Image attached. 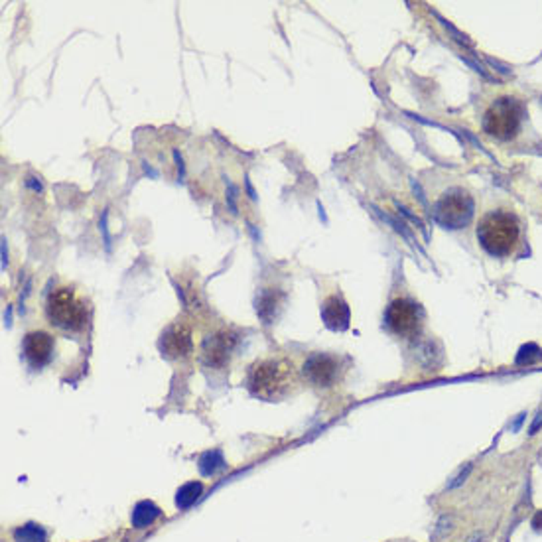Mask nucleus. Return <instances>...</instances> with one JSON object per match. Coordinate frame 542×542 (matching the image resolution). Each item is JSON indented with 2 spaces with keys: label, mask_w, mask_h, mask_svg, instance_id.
Masks as SVG:
<instances>
[{
  "label": "nucleus",
  "mask_w": 542,
  "mask_h": 542,
  "mask_svg": "<svg viewBox=\"0 0 542 542\" xmlns=\"http://www.w3.org/2000/svg\"><path fill=\"white\" fill-rule=\"evenodd\" d=\"M453 527H456V522H453L452 515H442V517L438 519V522H436V527H434L432 541L434 542L446 541V538H448V534L453 531Z\"/></svg>",
  "instance_id": "nucleus-17"
},
{
  "label": "nucleus",
  "mask_w": 542,
  "mask_h": 542,
  "mask_svg": "<svg viewBox=\"0 0 542 542\" xmlns=\"http://www.w3.org/2000/svg\"><path fill=\"white\" fill-rule=\"evenodd\" d=\"M302 373L311 385L320 389H330L342 379V359L332 353H311L302 365Z\"/></svg>",
  "instance_id": "nucleus-7"
},
{
  "label": "nucleus",
  "mask_w": 542,
  "mask_h": 542,
  "mask_svg": "<svg viewBox=\"0 0 542 542\" xmlns=\"http://www.w3.org/2000/svg\"><path fill=\"white\" fill-rule=\"evenodd\" d=\"M298 385L294 363L284 357H271L257 361L247 375V389L252 396L262 401H282Z\"/></svg>",
  "instance_id": "nucleus-2"
},
{
  "label": "nucleus",
  "mask_w": 542,
  "mask_h": 542,
  "mask_svg": "<svg viewBox=\"0 0 542 542\" xmlns=\"http://www.w3.org/2000/svg\"><path fill=\"white\" fill-rule=\"evenodd\" d=\"M237 345V335L231 332H219L215 335L207 337L203 342V347H201V355H203V361L207 363L209 367H221L229 359V353L235 349Z\"/></svg>",
  "instance_id": "nucleus-10"
},
{
  "label": "nucleus",
  "mask_w": 542,
  "mask_h": 542,
  "mask_svg": "<svg viewBox=\"0 0 542 542\" xmlns=\"http://www.w3.org/2000/svg\"><path fill=\"white\" fill-rule=\"evenodd\" d=\"M470 472H472V465H467V467H465V472H462V473H460V475H458V477H456V479H453V482L448 483V487H450V489H456V487H460V485H462V483L465 482V477L470 475Z\"/></svg>",
  "instance_id": "nucleus-19"
},
{
  "label": "nucleus",
  "mask_w": 542,
  "mask_h": 542,
  "mask_svg": "<svg viewBox=\"0 0 542 542\" xmlns=\"http://www.w3.org/2000/svg\"><path fill=\"white\" fill-rule=\"evenodd\" d=\"M198 467L203 477H211V475H217L223 470H227V462L219 450H211V452L201 453Z\"/></svg>",
  "instance_id": "nucleus-13"
},
{
  "label": "nucleus",
  "mask_w": 542,
  "mask_h": 542,
  "mask_svg": "<svg viewBox=\"0 0 542 542\" xmlns=\"http://www.w3.org/2000/svg\"><path fill=\"white\" fill-rule=\"evenodd\" d=\"M282 302V294H278L276 290L272 292H264L261 296V300L257 304V311H259V316H261L264 323H272L274 318H276V308L280 306Z\"/></svg>",
  "instance_id": "nucleus-14"
},
{
  "label": "nucleus",
  "mask_w": 542,
  "mask_h": 542,
  "mask_svg": "<svg viewBox=\"0 0 542 542\" xmlns=\"http://www.w3.org/2000/svg\"><path fill=\"white\" fill-rule=\"evenodd\" d=\"M22 351L26 361L30 363L34 369H41L51 361L53 355V337L44 330L26 333L24 342H22Z\"/></svg>",
  "instance_id": "nucleus-9"
},
{
  "label": "nucleus",
  "mask_w": 542,
  "mask_h": 542,
  "mask_svg": "<svg viewBox=\"0 0 542 542\" xmlns=\"http://www.w3.org/2000/svg\"><path fill=\"white\" fill-rule=\"evenodd\" d=\"M160 515L162 509L154 501H148V499L138 501L134 505V509H132V527L134 529H148L150 524H154L156 519H160Z\"/></svg>",
  "instance_id": "nucleus-12"
},
{
  "label": "nucleus",
  "mask_w": 542,
  "mask_h": 542,
  "mask_svg": "<svg viewBox=\"0 0 542 542\" xmlns=\"http://www.w3.org/2000/svg\"><path fill=\"white\" fill-rule=\"evenodd\" d=\"M432 213L436 221L444 225L446 229H462L470 223L473 215L472 195L463 188H452L436 201Z\"/></svg>",
  "instance_id": "nucleus-5"
},
{
  "label": "nucleus",
  "mask_w": 542,
  "mask_h": 542,
  "mask_svg": "<svg viewBox=\"0 0 542 542\" xmlns=\"http://www.w3.org/2000/svg\"><path fill=\"white\" fill-rule=\"evenodd\" d=\"M522 119H524L522 101L515 99L511 95H499L483 111L482 127L483 131L497 141H511L521 131Z\"/></svg>",
  "instance_id": "nucleus-3"
},
{
  "label": "nucleus",
  "mask_w": 542,
  "mask_h": 542,
  "mask_svg": "<svg viewBox=\"0 0 542 542\" xmlns=\"http://www.w3.org/2000/svg\"><path fill=\"white\" fill-rule=\"evenodd\" d=\"M46 314L51 325L65 332H81L89 320V310L85 300L67 286L50 292L46 302Z\"/></svg>",
  "instance_id": "nucleus-4"
},
{
  "label": "nucleus",
  "mask_w": 542,
  "mask_h": 542,
  "mask_svg": "<svg viewBox=\"0 0 542 542\" xmlns=\"http://www.w3.org/2000/svg\"><path fill=\"white\" fill-rule=\"evenodd\" d=\"M321 320L325 323V328H330L332 332H345L349 328L351 320V311L347 302L343 300L340 294L328 296L321 304Z\"/></svg>",
  "instance_id": "nucleus-11"
},
{
  "label": "nucleus",
  "mask_w": 542,
  "mask_h": 542,
  "mask_svg": "<svg viewBox=\"0 0 542 542\" xmlns=\"http://www.w3.org/2000/svg\"><path fill=\"white\" fill-rule=\"evenodd\" d=\"M385 323L399 337H418L424 325V314L411 298H396L387 308Z\"/></svg>",
  "instance_id": "nucleus-6"
},
{
  "label": "nucleus",
  "mask_w": 542,
  "mask_h": 542,
  "mask_svg": "<svg viewBox=\"0 0 542 542\" xmlns=\"http://www.w3.org/2000/svg\"><path fill=\"white\" fill-rule=\"evenodd\" d=\"M14 541L16 542H46L48 541V532L44 527L36 522H28L24 527H18L14 531Z\"/></svg>",
  "instance_id": "nucleus-16"
},
{
  "label": "nucleus",
  "mask_w": 542,
  "mask_h": 542,
  "mask_svg": "<svg viewBox=\"0 0 542 542\" xmlns=\"http://www.w3.org/2000/svg\"><path fill=\"white\" fill-rule=\"evenodd\" d=\"M531 529L534 532H538V534H542V509H536V511L532 512Z\"/></svg>",
  "instance_id": "nucleus-18"
},
{
  "label": "nucleus",
  "mask_w": 542,
  "mask_h": 542,
  "mask_svg": "<svg viewBox=\"0 0 542 542\" xmlns=\"http://www.w3.org/2000/svg\"><path fill=\"white\" fill-rule=\"evenodd\" d=\"M203 493V483L201 482H188L181 485L176 493V505L180 509H190L193 503L198 501Z\"/></svg>",
  "instance_id": "nucleus-15"
},
{
  "label": "nucleus",
  "mask_w": 542,
  "mask_h": 542,
  "mask_svg": "<svg viewBox=\"0 0 542 542\" xmlns=\"http://www.w3.org/2000/svg\"><path fill=\"white\" fill-rule=\"evenodd\" d=\"M477 239L491 257L509 259L522 247L521 219L507 207L485 211L477 223Z\"/></svg>",
  "instance_id": "nucleus-1"
},
{
  "label": "nucleus",
  "mask_w": 542,
  "mask_h": 542,
  "mask_svg": "<svg viewBox=\"0 0 542 542\" xmlns=\"http://www.w3.org/2000/svg\"><path fill=\"white\" fill-rule=\"evenodd\" d=\"M160 351L164 357L168 359H180V357H188L193 349V340H191L190 325L186 323H172L168 325L160 337Z\"/></svg>",
  "instance_id": "nucleus-8"
}]
</instances>
